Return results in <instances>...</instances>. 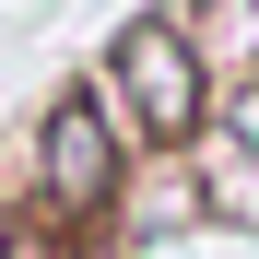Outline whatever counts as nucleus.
<instances>
[{
    "mask_svg": "<svg viewBox=\"0 0 259 259\" xmlns=\"http://www.w3.org/2000/svg\"><path fill=\"white\" fill-rule=\"evenodd\" d=\"M106 82H130V118H142L153 142H189L200 130V48L177 24H130L118 59H106Z\"/></svg>",
    "mask_w": 259,
    "mask_h": 259,
    "instance_id": "obj_1",
    "label": "nucleus"
},
{
    "mask_svg": "<svg viewBox=\"0 0 259 259\" xmlns=\"http://www.w3.org/2000/svg\"><path fill=\"white\" fill-rule=\"evenodd\" d=\"M35 153H48V189H59V200H106V189H118V130H106L95 95H59Z\"/></svg>",
    "mask_w": 259,
    "mask_h": 259,
    "instance_id": "obj_2",
    "label": "nucleus"
},
{
    "mask_svg": "<svg viewBox=\"0 0 259 259\" xmlns=\"http://www.w3.org/2000/svg\"><path fill=\"white\" fill-rule=\"evenodd\" d=\"M224 142H236V153H259V71L224 95Z\"/></svg>",
    "mask_w": 259,
    "mask_h": 259,
    "instance_id": "obj_3",
    "label": "nucleus"
},
{
    "mask_svg": "<svg viewBox=\"0 0 259 259\" xmlns=\"http://www.w3.org/2000/svg\"><path fill=\"white\" fill-rule=\"evenodd\" d=\"M0 259H12V236H0Z\"/></svg>",
    "mask_w": 259,
    "mask_h": 259,
    "instance_id": "obj_4",
    "label": "nucleus"
}]
</instances>
